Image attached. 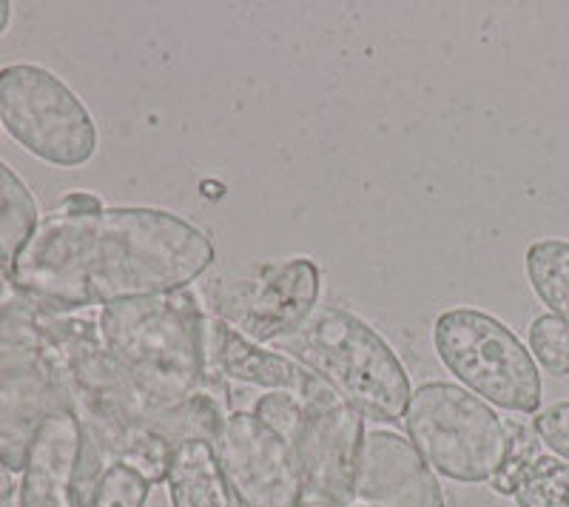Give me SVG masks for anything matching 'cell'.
<instances>
[{
    "label": "cell",
    "instance_id": "6da1fadb",
    "mask_svg": "<svg viewBox=\"0 0 569 507\" xmlns=\"http://www.w3.org/2000/svg\"><path fill=\"white\" fill-rule=\"evenodd\" d=\"M213 257L211 237L171 211H52L14 257L12 280L46 306L80 311L180 291L211 268Z\"/></svg>",
    "mask_w": 569,
    "mask_h": 507
},
{
    "label": "cell",
    "instance_id": "7a4b0ae2",
    "mask_svg": "<svg viewBox=\"0 0 569 507\" xmlns=\"http://www.w3.org/2000/svg\"><path fill=\"white\" fill-rule=\"evenodd\" d=\"M208 319L191 288L111 302L98 326L106 348L162 402L211 394L228 405V379L211 365Z\"/></svg>",
    "mask_w": 569,
    "mask_h": 507
},
{
    "label": "cell",
    "instance_id": "3957f363",
    "mask_svg": "<svg viewBox=\"0 0 569 507\" xmlns=\"http://www.w3.org/2000/svg\"><path fill=\"white\" fill-rule=\"evenodd\" d=\"M273 345L325 379L362 417L376 422L405 417L413 397L408 371L382 334L356 314L339 306H317L302 326Z\"/></svg>",
    "mask_w": 569,
    "mask_h": 507
},
{
    "label": "cell",
    "instance_id": "277c9868",
    "mask_svg": "<svg viewBox=\"0 0 569 507\" xmlns=\"http://www.w3.org/2000/svg\"><path fill=\"white\" fill-rule=\"evenodd\" d=\"M401 422L421 459L447 479L490 481L510 454L505 419L461 385H419Z\"/></svg>",
    "mask_w": 569,
    "mask_h": 507
},
{
    "label": "cell",
    "instance_id": "5b68a950",
    "mask_svg": "<svg viewBox=\"0 0 569 507\" xmlns=\"http://www.w3.org/2000/svg\"><path fill=\"white\" fill-rule=\"evenodd\" d=\"M433 345L447 371L479 399L512 414H538V365L501 319L476 308L445 311L436 319Z\"/></svg>",
    "mask_w": 569,
    "mask_h": 507
},
{
    "label": "cell",
    "instance_id": "8992f818",
    "mask_svg": "<svg viewBox=\"0 0 569 507\" xmlns=\"http://www.w3.org/2000/svg\"><path fill=\"white\" fill-rule=\"evenodd\" d=\"M0 123L23 149L60 169L86 166L98 151V126L83 100L43 66L0 69Z\"/></svg>",
    "mask_w": 569,
    "mask_h": 507
},
{
    "label": "cell",
    "instance_id": "52a82bcc",
    "mask_svg": "<svg viewBox=\"0 0 569 507\" xmlns=\"http://www.w3.org/2000/svg\"><path fill=\"white\" fill-rule=\"evenodd\" d=\"M262 419L291 445L305 474V494L350 507L356 485V465L365 439V417L348 402L330 408H302L288 394L268 390L253 408Z\"/></svg>",
    "mask_w": 569,
    "mask_h": 507
},
{
    "label": "cell",
    "instance_id": "ba28073f",
    "mask_svg": "<svg viewBox=\"0 0 569 507\" xmlns=\"http://www.w3.org/2000/svg\"><path fill=\"white\" fill-rule=\"evenodd\" d=\"M322 274L308 257L259 266L253 277L222 280L213 291V317L251 342H277L317 308Z\"/></svg>",
    "mask_w": 569,
    "mask_h": 507
},
{
    "label": "cell",
    "instance_id": "9c48e42d",
    "mask_svg": "<svg viewBox=\"0 0 569 507\" xmlns=\"http://www.w3.org/2000/svg\"><path fill=\"white\" fill-rule=\"evenodd\" d=\"M211 448L242 507H299L305 499L297 454L253 410H231Z\"/></svg>",
    "mask_w": 569,
    "mask_h": 507
},
{
    "label": "cell",
    "instance_id": "30bf717a",
    "mask_svg": "<svg viewBox=\"0 0 569 507\" xmlns=\"http://www.w3.org/2000/svg\"><path fill=\"white\" fill-rule=\"evenodd\" d=\"M353 496L370 507H445L436 470L393 430L365 434Z\"/></svg>",
    "mask_w": 569,
    "mask_h": 507
},
{
    "label": "cell",
    "instance_id": "8fae6325",
    "mask_svg": "<svg viewBox=\"0 0 569 507\" xmlns=\"http://www.w3.org/2000/svg\"><path fill=\"white\" fill-rule=\"evenodd\" d=\"M208 354H211L213 368L228 382L233 379V382L257 385V388L273 390V394H288L302 408H330V405L342 402L337 390L313 371H308L302 362L279 351L259 348L242 334L222 326L217 317L208 319Z\"/></svg>",
    "mask_w": 569,
    "mask_h": 507
},
{
    "label": "cell",
    "instance_id": "7c38bea8",
    "mask_svg": "<svg viewBox=\"0 0 569 507\" xmlns=\"http://www.w3.org/2000/svg\"><path fill=\"white\" fill-rule=\"evenodd\" d=\"M80 428L71 410H54L40 422L20 474V507H78L74 470Z\"/></svg>",
    "mask_w": 569,
    "mask_h": 507
},
{
    "label": "cell",
    "instance_id": "4fadbf2b",
    "mask_svg": "<svg viewBox=\"0 0 569 507\" xmlns=\"http://www.w3.org/2000/svg\"><path fill=\"white\" fill-rule=\"evenodd\" d=\"M166 485L174 507H233L231 485L217 463L211 443L202 439L177 445Z\"/></svg>",
    "mask_w": 569,
    "mask_h": 507
},
{
    "label": "cell",
    "instance_id": "5bb4252c",
    "mask_svg": "<svg viewBox=\"0 0 569 507\" xmlns=\"http://www.w3.org/2000/svg\"><path fill=\"white\" fill-rule=\"evenodd\" d=\"M40 217L27 182L0 160V266L12 268L20 248L34 235Z\"/></svg>",
    "mask_w": 569,
    "mask_h": 507
},
{
    "label": "cell",
    "instance_id": "9a60e30c",
    "mask_svg": "<svg viewBox=\"0 0 569 507\" xmlns=\"http://www.w3.org/2000/svg\"><path fill=\"white\" fill-rule=\"evenodd\" d=\"M527 277L552 317L569 326V242L541 240L527 248Z\"/></svg>",
    "mask_w": 569,
    "mask_h": 507
},
{
    "label": "cell",
    "instance_id": "2e32d148",
    "mask_svg": "<svg viewBox=\"0 0 569 507\" xmlns=\"http://www.w3.org/2000/svg\"><path fill=\"white\" fill-rule=\"evenodd\" d=\"M518 507H569V465L556 456H538L512 488Z\"/></svg>",
    "mask_w": 569,
    "mask_h": 507
},
{
    "label": "cell",
    "instance_id": "e0dca14e",
    "mask_svg": "<svg viewBox=\"0 0 569 507\" xmlns=\"http://www.w3.org/2000/svg\"><path fill=\"white\" fill-rule=\"evenodd\" d=\"M530 354L552 377L569 374V326L552 314H541L530 326Z\"/></svg>",
    "mask_w": 569,
    "mask_h": 507
},
{
    "label": "cell",
    "instance_id": "ac0fdd59",
    "mask_svg": "<svg viewBox=\"0 0 569 507\" xmlns=\"http://www.w3.org/2000/svg\"><path fill=\"white\" fill-rule=\"evenodd\" d=\"M507 434H510V454H507L505 468L498 470V474L490 479L492 488H496L498 494H512L521 470H525L527 465L536 463L538 456H541L538 454L541 439H538L536 425L532 422H516V419H510V422H507Z\"/></svg>",
    "mask_w": 569,
    "mask_h": 507
},
{
    "label": "cell",
    "instance_id": "d6986e66",
    "mask_svg": "<svg viewBox=\"0 0 569 507\" xmlns=\"http://www.w3.org/2000/svg\"><path fill=\"white\" fill-rule=\"evenodd\" d=\"M149 490L151 485L140 474L123 465H111L100 481L94 507H142L149 499Z\"/></svg>",
    "mask_w": 569,
    "mask_h": 507
},
{
    "label": "cell",
    "instance_id": "ffe728a7",
    "mask_svg": "<svg viewBox=\"0 0 569 507\" xmlns=\"http://www.w3.org/2000/svg\"><path fill=\"white\" fill-rule=\"evenodd\" d=\"M532 425H536L541 445H547L558 459L569 465V402H556L538 410Z\"/></svg>",
    "mask_w": 569,
    "mask_h": 507
},
{
    "label": "cell",
    "instance_id": "44dd1931",
    "mask_svg": "<svg viewBox=\"0 0 569 507\" xmlns=\"http://www.w3.org/2000/svg\"><path fill=\"white\" fill-rule=\"evenodd\" d=\"M103 209V202L98 200L94 195H86V191H78V195H69L58 202L60 215H89V211Z\"/></svg>",
    "mask_w": 569,
    "mask_h": 507
},
{
    "label": "cell",
    "instance_id": "7402d4cb",
    "mask_svg": "<svg viewBox=\"0 0 569 507\" xmlns=\"http://www.w3.org/2000/svg\"><path fill=\"white\" fill-rule=\"evenodd\" d=\"M0 507H20V481L14 470L0 465Z\"/></svg>",
    "mask_w": 569,
    "mask_h": 507
},
{
    "label": "cell",
    "instance_id": "603a6c76",
    "mask_svg": "<svg viewBox=\"0 0 569 507\" xmlns=\"http://www.w3.org/2000/svg\"><path fill=\"white\" fill-rule=\"evenodd\" d=\"M9 20H12V3L9 0H0V38L9 29Z\"/></svg>",
    "mask_w": 569,
    "mask_h": 507
},
{
    "label": "cell",
    "instance_id": "cb8c5ba5",
    "mask_svg": "<svg viewBox=\"0 0 569 507\" xmlns=\"http://www.w3.org/2000/svg\"><path fill=\"white\" fill-rule=\"evenodd\" d=\"M299 507H337V505H333V501H328V499H319V496L305 494V499L299 501Z\"/></svg>",
    "mask_w": 569,
    "mask_h": 507
}]
</instances>
